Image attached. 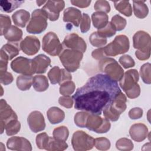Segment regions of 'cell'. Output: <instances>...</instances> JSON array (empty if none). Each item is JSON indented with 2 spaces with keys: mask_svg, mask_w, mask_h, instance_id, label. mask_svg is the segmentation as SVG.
Wrapping results in <instances>:
<instances>
[{
  "mask_svg": "<svg viewBox=\"0 0 151 151\" xmlns=\"http://www.w3.org/2000/svg\"><path fill=\"white\" fill-rule=\"evenodd\" d=\"M127 99L126 96L120 91L117 94L111 103L103 111L105 118L112 122L117 121L120 115L126 109Z\"/></svg>",
  "mask_w": 151,
  "mask_h": 151,
  "instance_id": "3957f363",
  "label": "cell"
},
{
  "mask_svg": "<svg viewBox=\"0 0 151 151\" xmlns=\"http://www.w3.org/2000/svg\"><path fill=\"white\" fill-rule=\"evenodd\" d=\"M21 50L28 55H33L38 52L40 48V42L35 36H27L20 42Z\"/></svg>",
  "mask_w": 151,
  "mask_h": 151,
  "instance_id": "e0dca14e",
  "label": "cell"
},
{
  "mask_svg": "<svg viewBox=\"0 0 151 151\" xmlns=\"http://www.w3.org/2000/svg\"><path fill=\"white\" fill-rule=\"evenodd\" d=\"M22 31L14 25H12L4 35L5 38L11 42H18L22 39Z\"/></svg>",
  "mask_w": 151,
  "mask_h": 151,
  "instance_id": "f546056e",
  "label": "cell"
},
{
  "mask_svg": "<svg viewBox=\"0 0 151 151\" xmlns=\"http://www.w3.org/2000/svg\"><path fill=\"white\" fill-rule=\"evenodd\" d=\"M47 116L49 122L53 124L62 122L65 118L64 112L57 107H50L47 111Z\"/></svg>",
  "mask_w": 151,
  "mask_h": 151,
  "instance_id": "cb8c5ba5",
  "label": "cell"
},
{
  "mask_svg": "<svg viewBox=\"0 0 151 151\" xmlns=\"http://www.w3.org/2000/svg\"><path fill=\"white\" fill-rule=\"evenodd\" d=\"M20 49V45H19L18 42H8L2 47L1 52L4 54L9 60H11L19 54Z\"/></svg>",
  "mask_w": 151,
  "mask_h": 151,
  "instance_id": "d4e9b609",
  "label": "cell"
},
{
  "mask_svg": "<svg viewBox=\"0 0 151 151\" xmlns=\"http://www.w3.org/2000/svg\"><path fill=\"white\" fill-rule=\"evenodd\" d=\"M29 12L25 9H19L15 11L12 15V19L15 25L24 28L29 20Z\"/></svg>",
  "mask_w": 151,
  "mask_h": 151,
  "instance_id": "603a6c76",
  "label": "cell"
},
{
  "mask_svg": "<svg viewBox=\"0 0 151 151\" xmlns=\"http://www.w3.org/2000/svg\"><path fill=\"white\" fill-rule=\"evenodd\" d=\"M116 32V30L114 26L112 25V24L110 22H109L103 28L99 29L97 32L99 34H100L101 36L107 38V37H111L115 35Z\"/></svg>",
  "mask_w": 151,
  "mask_h": 151,
  "instance_id": "7bdbcfd3",
  "label": "cell"
},
{
  "mask_svg": "<svg viewBox=\"0 0 151 151\" xmlns=\"http://www.w3.org/2000/svg\"><path fill=\"white\" fill-rule=\"evenodd\" d=\"M52 135L56 139L65 142L69 136V131L66 126H61L54 129Z\"/></svg>",
  "mask_w": 151,
  "mask_h": 151,
  "instance_id": "d590c367",
  "label": "cell"
},
{
  "mask_svg": "<svg viewBox=\"0 0 151 151\" xmlns=\"http://www.w3.org/2000/svg\"><path fill=\"white\" fill-rule=\"evenodd\" d=\"M116 31H120L123 30L126 26L127 21L125 18L121 17L120 15H115L111 18V22Z\"/></svg>",
  "mask_w": 151,
  "mask_h": 151,
  "instance_id": "60d3db41",
  "label": "cell"
},
{
  "mask_svg": "<svg viewBox=\"0 0 151 151\" xmlns=\"http://www.w3.org/2000/svg\"><path fill=\"white\" fill-rule=\"evenodd\" d=\"M24 2V1L2 0L0 1L1 10L7 13H10L20 6Z\"/></svg>",
  "mask_w": 151,
  "mask_h": 151,
  "instance_id": "1f68e13d",
  "label": "cell"
},
{
  "mask_svg": "<svg viewBox=\"0 0 151 151\" xmlns=\"http://www.w3.org/2000/svg\"><path fill=\"white\" fill-rule=\"evenodd\" d=\"M14 78L12 74L8 71L0 74V82L1 84L5 86L11 84Z\"/></svg>",
  "mask_w": 151,
  "mask_h": 151,
  "instance_id": "f907efd6",
  "label": "cell"
},
{
  "mask_svg": "<svg viewBox=\"0 0 151 151\" xmlns=\"http://www.w3.org/2000/svg\"><path fill=\"white\" fill-rule=\"evenodd\" d=\"M116 147L119 150L129 151L133 149V143L131 140L123 137L119 139L116 143Z\"/></svg>",
  "mask_w": 151,
  "mask_h": 151,
  "instance_id": "ab89813d",
  "label": "cell"
},
{
  "mask_svg": "<svg viewBox=\"0 0 151 151\" xmlns=\"http://www.w3.org/2000/svg\"><path fill=\"white\" fill-rule=\"evenodd\" d=\"M32 86L35 91L42 92L47 90L49 86L47 78L43 75H37L33 77Z\"/></svg>",
  "mask_w": 151,
  "mask_h": 151,
  "instance_id": "f1b7e54d",
  "label": "cell"
},
{
  "mask_svg": "<svg viewBox=\"0 0 151 151\" xmlns=\"http://www.w3.org/2000/svg\"><path fill=\"white\" fill-rule=\"evenodd\" d=\"M91 20L88 15L86 13H83L80 21V29L82 33L87 32L90 28Z\"/></svg>",
  "mask_w": 151,
  "mask_h": 151,
  "instance_id": "bcb514c9",
  "label": "cell"
},
{
  "mask_svg": "<svg viewBox=\"0 0 151 151\" xmlns=\"http://www.w3.org/2000/svg\"><path fill=\"white\" fill-rule=\"evenodd\" d=\"M151 65L150 63H147L142 65L140 68V74L143 81L147 84L151 83L150 77Z\"/></svg>",
  "mask_w": 151,
  "mask_h": 151,
  "instance_id": "74e56055",
  "label": "cell"
},
{
  "mask_svg": "<svg viewBox=\"0 0 151 151\" xmlns=\"http://www.w3.org/2000/svg\"><path fill=\"white\" fill-rule=\"evenodd\" d=\"M21 129L20 122L18 119H13L9 122L5 127L6 134L8 136H13L18 133Z\"/></svg>",
  "mask_w": 151,
  "mask_h": 151,
  "instance_id": "836d02e7",
  "label": "cell"
},
{
  "mask_svg": "<svg viewBox=\"0 0 151 151\" xmlns=\"http://www.w3.org/2000/svg\"><path fill=\"white\" fill-rule=\"evenodd\" d=\"M85 127L97 133H105L110 129L111 124L107 119L90 113L86 120Z\"/></svg>",
  "mask_w": 151,
  "mask_h": 151,
  "instance_id": "ba28073f",
  "label": "cell"
},
{
  "mask_svg": "<svg viewBox=\"0 0 151 151\" xmlns=\"http://www.w3.org/2000/svg\"><path fill=\"white\" fill-rule=\"evenodd\" d=\"M42 48L50 55L57 56L63 51V45L54 32H48L42 38Z\"/></svg>",
  "mask_w": 151,
  "mask_h": 151,
  "instance_id": "30bf717a",
  "label": "cell"
},
{
  "mask_svg": "<svg viewBox=\"0 0 151 151\" xmlns=\"http://www.w3.org/2000/svg\"><path fill=\"white\" fill-rule=\"evenodd\" d=\"M11 21L8 15L1 14L0 15V34L4 35L9 29L11 27Z\"/></svg>",
  "mask_w": 151,
  "mask_h": 151,
  "instance_id": "f35d334b",
  "label": "cell"
},
{
  "mask_svg": "<svg viewBox=\"0 0 151 151\" xmlns=\"http://www.w3.org/2000/svg\"><path fill=\"white\" fill-rule=\"evenodd\" d=\"M49 136L46 133H41L36 136V145L40 149H44L48 142Z\"/></svg>",
  "mask_w": 151,
  "mask_h": 151,
  "instance_id": "c3c4849f",
  "label": "cell"
},
{
  "mask_svg": "<svg viewBox=\"0 0 151 151\" xmlns=\"http://www.w3.org/2000/svg\"><path fill=\"white\" fill-rule=\"evenodd\" d=\"M48 77L52 84L58 83L60 85L72 79V76L70 72L64 68L60 69L58 66H54L50 70L48 73Z\"/></svg>",
  "mask_w": 151,
  "mask_h": 151,
  "instance_id": "2e32d148",
  "label": "cell"
},
{
  "mask_svg": "<svg viewBox=\"0 0 151 151\" xmlns=\"http://www.w3.org/2000/svg\"><path fill=\"white\" fill-rule=\"evenodd\" d=\"M148 133L147 126L143 123L134 124L129 129V134L131 138L137 142H140L146 139Z\"/></svg>",
  "mask_w": 151,
  "mask_h": 151,
  "instance_id": "ffe728a7",
  "label": "cell"
},
{
  "mask_svg": "<svg viewBox=\"0 0 151 151\" xmlns=\"http://www.w3.org/2000/svg\"><path fill=\"white\" fill-rule=\"evenodd\" d=\"M110 140L106 137H98L95 139L94 146L99 150H107L110 147Z\"/></svg>",
  "mask_w": 151,
  "mask_h": 151,
  "instance_id": "ee69618b",
  "label": "cell"
},
{
  "mask_svg": "<svg viewBox=\"0 0 151 151\" xmlns=\"http://www.w3.org/2000/svg\"><path fill=\"white\" fill-rule=\"evenodd\" d=\"M32 64L35 73L44 74L50 65L51 59L44 54H39L32 59Z\"/></svg>",
  "mask_w": 151,
  "mask_h": 151,
  "instance_id": "44dd1931",
  "label": "cell"
},
{
  "mask_svg": "<svg viewBox=\"0 0 151 151\" xmlns=\"http://www.w3.org/2000/svg\"><path fill=\"white\" fill-rule=\"evenodd\" d=\"M91 1H77V0H71L70 1V2L76 6H78L79 8H86L88 7Z\"/></svg>",
  "mask_w": 151,
  "mask_h": 151,
  "instance_id": "11a10c76",
  "label": "cell"
},
{
  "mask_svg": "<svg viewBox=\"0 0 151 151\" xmlns=\"http://www.w3.org/2000/svg\"><path fill=\"white\" fill-rule=\"evenodd\" d=\"M48 16L42 9L34 10L31 14V18L27 27V31L30 34H41L47 27Z\"/></svg>",
  "mask_w": 151,
  "mask_h": 151,
  "instance_id": "52a82bcc",
  "label": "cell"
},
{
  "mask_svg": "<svg viewBox=\"0 0 151 151\" xmlns=\"http://www.w3.org/2000/svg\"><path fill=\"white\" fill-rule=\"evenodd\" d=\"M119 61L124 68L133 67L135 65V62L134 60L129 55H123L121 56L119 58Z\"/></svg>",
  "mask_w": 151,
  "mask_h": 151,
  "instance_id": "7dc6e473",
  "label": "cell"
},
{
  "mask_svg": "<svg viewBox=\"0 0 151 151\" xmlns=\"http://www.w3.org/2000/svg\"><path fill=\"white\" fill-rule=\"evenodd\" d=\"M11 67L15 73L23 75L32 76L35 74L32 59H29L22 56L14 59L11 63Z\"/></svg>",
  "mask_w": 151,
  "mask_h": 151,
  "instance_id": "8fae6325",
  "label": "cell"
},
{
  "mask_svg": "<svg viewBox=\"0 0 151 151\" xmlns=\"http://www.w3.org/2000/svg\"><path fill=\"white\" fill-rule=\"evenodd\" d=\"M90 112L83 111L77 112L74 116V123L79 127L84 128L85 127L86 122L87 118Z\"/></svg>",
  "mask_w": 151,
  "mask_h": 151,
  "instance_id": "b9f144b4",
  "label": "cell"
},
{
  "mask_svg": "<svg viewBox=\"0 0 151 151\" xmlns=\"http://www.w3.org/2000/svg\"><path fill=\"white\" fill-rule=\"evenodd\" d=\"M91 55L93 58L98 60H100L103 58H106L104 55V51H103V48L101 47L98 49H96L93 51L91 53Z\"/></svg>",
  "mask_w": 151,
  "mask_h": 151,
  "instance_id": "db71d44e",
  "label": "cell"
},
{
  "mask_svg": "<svg viewBox=\"0 0 151 151\" xmlns=\"http://www.w3.org/2000/svg\"><path fill=\"white\" fill-rule=\"evenodd\" d=\"M63 45L65 48L77 50L84 53L87 49L85 41L76 33L67 35L63 42Z\"/></svg>",
  "mask_w": 151,
  "mask_h": 151,
  "instance_id": "4fadbf2b",
  "label": "cell"
},
{
  "mask_svg": "<svg viewBox=\"0 0 151 151\" xmlns=\"http://www.w3.org/2000/svg\"><path fill=\"white\" fill-rule=\"evenodd\" d=\"M143 110L140 107H134L129 111V117L131 119H138L142 117Z\"/></svg>",
  "mask_w": 151,
  "mask_h": 151,
  "instance_id": "816d5d0a",
  "label": "cell"
},
{
  "mask_svg": "<svg viewBox=\"0 0 151 151\" xmlns=\"http://www.w3.org/2000/svg\"><path fill=\"white\" fill-rule=\"evenodd\" d=\"M29 129L34 133L42 131L45 128V122L44 116L39 111H32L27 118Z\"/></svg>",
  "mask_w": 151,
  "mask_h": 151,
  "instance_id": "ac0fdd59",
  "label": "cell"
},
{
  "mask_svg": "<svg viewBox=\"0 0 151 151\" xmlns=\"http://www.w3.org/2000/svg\"><path fill=\"white\" fill-rule=\"evenodd\" d=\"M91 19L93 26L98 30L104 28L109 22V17L103 12H93L91 15Z\"/></svg>",
  "mask_w": 151,
  "mask_h": 151,
  "instance_id": "484cf974",
  "label": "cell"
},
{
  "mask_svg": "<svg viewBox=\"0 0 151 151\" xmlns=\"http://www.w3.org/2000/svg\"><path fill=\"white\" fill-rule=\"evenodd\" d=\"M95 139L83 131L75 132L71 138V145L76 151H85L93 149Z\"/></svg>",
  "mask_w": 151,
  "mask_h": 151,
  "instance_id": "9c48e42d",
  "label": "cell"
},
{
  "mask_svg": "<svg viewBox=\"0 0 151 151\" xmlns=\"http://www.w3.org/2000/svg\"><path fill=\"white\" fill-rule=\"evenodd\" d=\"M114 7L117 11L126 17L132 15V8L128 1H120L114 2Z\"/></svg>",
  "mask_w": 151,
  "mask_h": 151,
  "instance_id": "d6a6232c",
  "label": "cell"
},
{
  "mask_svg": "<svg viewBox=\"0 0 151 151\" xmlns=\"http://www.w3.org/2000/svg\"><path fill=\"white\" fill-rule=\"evenodd\" d=\"M139 79V75L138 71L135 69L129 70L123 74V77L119 81V85L122 90L126 93L138 84Z\"/></svg>",
  "mask_w": 151,
  "mask_h": 151,
  "instance_id": "5bb4252c",
  "label": "cell"
},
{
  "mask_svg": "<svg viewBox=\"0 0 151 151\" xmlns=\"http://www.w3.org/2000/svg\"><path fill=\"white\" fill-rule=\"evenodd\" d=\"M126 96L130 99H135L139 96L140 94V87L139 84L133 88L130 91L125 93Z\"/></svg>",
  "mask_w": 151,
  "mask_h": 151,
  "instance_id": "f5cc1de1",
  "label": "cell"
},
{
  "mask_svg": "<svg viewBox=\"0 0 151 151\" xmlns=\"http://www.w3.org/2000/svg\"><path fill=\"white\" fill-rule=\"evenodd\" d=\"M83 57L81 51L65 48L59 55V58L63 65L68 72H74L78 69L80 62Z\"/></svg>",
  "mask_w": 151,
  "mask_h": 151,
  "instance_id": "277c9868",
  "label": "cell"
},
{
  "mask_svg": "<svg viewBox=\"0 0 151 151\" xmlns=\"http://www.w3.org/2000/svg\"><path fill=\"white\" fill-rule=\"evenodd\" d=\"M81 18V11L74 7H68L64 11L63 21L70 22L77 27L79 26Z\"/></svg>",
  "mask_w": 151,
  "mask_h": 151,
  "instance_id": "7402d4cb",
  "label": "cell"
},
{
  "mask_svg": "<svg viewBox=\"0 0 151 151\" xmlns=\"http://www.w3.org/2000/svg\"><path fill=\"white\" fill-rule=\"evenodd\" d=\"M130 43L128 37L125 35H119L114 40L103 48L106 57H114L127 52L129 50Z\"/></svg>",
  "mask_w": 151,
  "mask_h": 151,
  "instance_id": "5b68a950",
  "label": "cell"
},
{
  "mask_svg": "<svg viewBox=\"0 0 151 151\" xmlns=\"http://www.w3.org/2000/svg\"><path fill=\"white\" fill-rule=\"evenodd\" d=\"M65 2L64 1H47L42 9L47 14L48 18L54 21L58 19L60 12L64 8Z\"/></svg>",
  "mask_w": 151,
  "mask_h": 151,
  "instance_id": "9a60e30c",
  "label": "cell"
},
{
  "mask_svg": "<svg viewBox=\"0 0 151 151\" xmlns=\"http://www.w3.org/2000/svg\"><path fill=\"white\" fill-rule=\"evenodd\" d=\"M6 146L8 149L12 150H32V146L29 141L19 136H14L8 139Z\"/></svg>",
  "mask_w": 151,
  "mask_h": 151,
  "instance_id": "d6986e66",
  "label": "cell"
},
{
  "mask_svg": "<svg viewBox=\"0 0 151 151\" xmlns=\"http://www.w3.org/2000/svg\"><path fill=\"white\" fill-rule=\"evenodd\" d=\"M133 8L134 14L137 18H145L149 13L148 7L144 1H133Z\"/></svg>",
  "mask_w": 151,
  "mask_h": 151,
  "instance_id": "83f0119b",
  "label": "cell"
},
{
  "mask_svg": "<svg viewBox=\"0 0 151 151\" xmlns=\"http://www.w3.org/2000/svg\"><path fill=\"white\" fill-rule=\"evenodd\" d=\"M89 41L90 44L96 47H103L107 43V38L101 36L97 32H93L90 37Z\"/></svg>",
  "mask_w": 151,
  "mask_h": 151,
  "instance_id": "e575fe53",
  "label": "cell"
},
{
  "mask_svg": "<svg viewBox=\"0 0 151 151\" xmlns=\"http://www.w3.org/2000/svg\"><path fill=\"white\" fill-rule=\"evenodd\" d=\"M121 91L117 81L104 74L90 77L73 96L74 108L100 115Z\"/></svg>",
  "mask_w": 151,
  "mask_h": 151,
  "instance_id": "6da1fadb",
  "label": "cell"
},
{
  "mask_svg": "<svg viewBox=\"0 0 151 151\" xmlns=\"http://www.w3.org/2000/svg\"><path fill=\"white\" fill-rule=\"evenodd\" d=\"M67 147L68 145L65 141L59 140L54 137L49 136L48 142L44 149L49 151H60L64 150Z\"/></svg>",
  "mask_w": 151,
  "mask_h": 151,
  "instance_id": "4316f807",
  "label": "cell"
},
{
  "mask_svg": "<svg viewBox=\"0 0 151 151\" xmlns=\"http://www.w3.org/2000/svg\"><path fill=\"white\" fill-rule=\"evenodd\" d=\"M133 47L137 50L135 52L137 58L142 61L149 59L151 51L150 35L144 31H139L133 35Z\"/></svg>",
  "mask_w": 151,
  "mask_h": 151,
  "instance_id": "7a4b0ae2",
  "label": "cell"
},
{
  "mask_svg": "<svg viewBox=\"0 0 151 151\" xmlns=\"http://www.w3.org/2000/svg\"><path fill=\"white\" fill-rule=\"evenodd\" d=\"M13 119H18V116L11 107L4 99L0 101V127L1 133H3L5 125Z\"/></svg>",
  "mask_w": 151,
  "mask_h": 151,
  "instance_id": "7c38bea8",
  "label": "cell"
},
{
  "mask_svg": "<svg viewBox=\"0 0 151 151\" xmlns=\"http://www.w3.org/2000/svg\"><path fill=\"white\" fill-rule=\"evenodd\" d=\"M59 104L67 109L71 108L73 104V99L70 96H62L58 99Z\"/></svg>",
  "mask_w": 151,
  "mask_h": 151,
  "instance_id": "681fc988",
  "label": "cell"
},
{
  "mask_svg": "<svg viewBox=\"0 0 151 151\" xmlns=\"http://www.w3.org/2000/svg\"><path fill=\"white\" fill-rule=\"evenodd\" d=\"M47 1H37V4L38 6H41V5H42L43 4H45Z\"/></svg>",
  "mask_w": 151,
  "mask_h": 151,
  "instance_id": "9f6ffc18",
  "label": "cell"
},
{
  "mask_svg": "<svg viewBox=\"0 0 151 151\" xmlns=\"http://www.w3.org/2000/svg\"><path fill=\"white\" fill-rule=\"evenodd\" d=\"M99 67L100 71L113 80L120 81L123 76L124 70L117 61L112 58H104L100 60Z\"/></svg>",
  "mask_w": 151,
  "mask_h": 151,
  "instance_id": "8992f818",
  "label": "cell"
},
{
  "mask_svg": "<svg viewBox=\"0 0 151 151\" xmlns=\"http://www.w3.org/2000/svg\"><path fill=\"white\" fill-rule=\"evenodd\" d=\"M94 8L97 11L108 13L110 11V6L109 3L105 0H98L94 5Z\"/></svg>",
  "mask_w": 151,
  "mask_h": 151,
  "instance_id": "f6af8a7d",
  "label": "cell"
},
{
  "mask_svg": "<svg viewBox=\"0 0 151 151\" xmlns=\"http://www.w3.org/2000/svg\"><path fill=\"white\" fill-rule=\"evenodd\" d=\"M33 77L29 75H20L17 78V86L21 91L28 90L32 85Z\"/></svg>",
  "mask_w": 151,
  "mask_h": 151,
  "instance_id": "4dcf8cb0",
  "label": "cell"
},
{
  "mask_svg": "<svg viewBox=\"0 0 151 151\" xmlns=\"http://www.w3.org/2000/svg\"><path fill=\"white\" fill-rule=\"evenodd\" d=\"M75 88L74 83L71 80L67 81L60 84V93L64 96H70L74 93Z\"/></svg>",
  "mask_w": 151,
  "mask_h": 151,
  "instance_id": "8d00e7d4",
  "label": "cell"
}]
</instances>
